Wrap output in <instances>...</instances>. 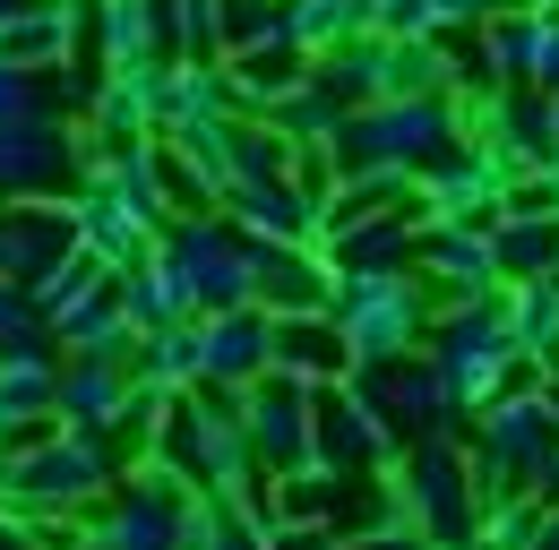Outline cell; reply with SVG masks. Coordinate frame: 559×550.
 Instances as JSON below:
<instances>
[{"instance_id":"obj_1","label":"cell","mask_w":559,"mask_h":550,"mask_svg":"<svg viewBox=\"0 0 559 550\" xmlns=\"http://www.w3.org/2000/svg\"><path fill=\"white\" fill-rule=\"evenodd\" d=\"M421 361L439 370L448 405L465 412V421H474L490 396L543 387V370H534V361L516 352V336H508L499 292H483V301H439V310H430V327H421Z\"/></svg>"},{"instance_id":"obj_2","label":"cell","mask_w":559,"mask_h":550,"mask_svg":"<svg viewBox=\"0 0 559 550\" xmlns=\"http://www.w3.org/2000/svg\"><path fill=\"white\" fill-rule=\"evenodd\" d=\"M448 146H465V104L456 95H379V104L336 121L328 164H336V181L345 172H405V181H421Z\"/></svg>"},{"instance_id":"obj_3","label":"cell","mask_w":559,"mask_h":550,"mask_svg":"<svg viewBox=\"0 0 559 550\" xmlns=\"http://www.w3.org/2000/svg\"><path fill=\"white\" fill-rule=\"evenodd\" d=\"M146 465H164L181 490H233V481L250 474L241 396H224V387H181V396H164V412H155V456H146Z\"/></svg>"},{"instance_id":"obj_4","label":"cell","mask_w":559,"mask_h":550,"mask_svg":"<svg viewBox=\"0 0 559 550\" xmlns=\"http://www.w3.org/2000/svg\"><path fill=\"white\" fill-rule=\"evenodd\" d=\"M430 284L414 267L405 275H336V292H328V327L345 336V361L353 370H388V361H405L421 352V327H430Z\"/></svg>"},{"instance_id":"obj_5","label":"cell","mask_w":559,"mask_h":550,"mask_svg":"<svg viewBox=\"0 0 559 550\" xmlns=\"http://www.w3.org/2000/svg\"><path fill=\"white\" fill-rule=\"evenodd\" d=\"M388 481H396L405 534H421L430 550H456L483 534V507H474V481H465V430L405 439V456L388 465Z\"/></svg>"},{"instance_id":"obj_6","label":"cell","mask_w":559,"mask_h":550,"mask_svg":"<svg viewBox=\"0 0 559 550\" xmlns=\"http://www.w3.org/2000/svg\"><path fill=\"white\" fill-rule=\"evenodd\" d=\"M155 259L190 292V319L250 310V241L224 224V206H215V215H173V224L155 232Z\"/></svg>"},{"instance_id":"obj_7","label":"cell","mask_w":559,"mask_h":550,"mask_svg":"<svg viewBox=\"0 0 559 550\" xmlns=\"http://www.w3.org/2000/svg\"><path fill=\"white\" fill-rule=\"evenodd\" d=\"M112 456L78 430H52L44 447L9 456V516H86L104 490H112Z\"/></svg>"},{"instance_id":"obj_8","label":"cell","mask_w":559,"mask_h":550,"mask_svg":"<svg viewBox=\"0 0 559 550\" xmlns=\"http://www.w3.org/2000/svg\"><path fill=\"white\" fill-rule=\"evenodd\" d=\"M396 456H405V439L379 421V405H370L361 379L310 387V465H319V474H388Z\"/></svg>"},{"instance_id":"obj_9","label":"cell","mask_w":559,"mask_h":550,"mask_svg":"<svg viewBox=\"0 0 559 550\" xmlns=\"http://www.w3.org/2000/svg\"><path fill=\"white\" fill-rule=\"evenodd\" d=\"M78 172H86V138L70 121H9L0 130V206L70 199Z\"/></svg>"},{"instance_id":"obj_10","label":"cell","mask_w":559,"mask_h":550,"mask_svg":"<svg viewBox=\"0 0 559 550\" xmlns=\"http://www.w3.org/2000/svg\"><path fill=\"white\" fill-rule=\"evenodd\" d=\"M241 439H250V465L267 481L310 474V387L284 379V370L250 379V387H241Z\"/></svg>"},{"instance_id":"obj_11","label":"cell","mask_w":559,"mask_h":550,"mask_svg":"<svg viewBox=\"0 0 559 550\" xmlns=\"http://www.w3.org/2000/svg\"><path fill=\"white\" fill-rule=\"evenodd\" d=\"M508 172H516L508 155H490V146L465 138V146H448V155L414 181L421 215H430V224H490V215H499V190H508Z\"/></svg>"},{"instance_id":"obj_12","label":"cell","mask_w":559,"mask_h":550,"mask_svg":"<svg viewBox=\"0 0 559 550\" xmlns=\"http://www.w3.org/2000/svg\"><path fill=\"white\" fill-rule=\"evenodd\" d=\"M78 250V224H70V199H26V206H0V284L35 292L44 275Z\"/></svg>"},{"instance_id":"obj_13","label":"cell","mask_w":559,"mask_h":550,"mask_svg":"<svg viewBox=\"0 0 559 550\" xmlns=\"http://www.w3.org/2000/svg\"><path fill=\"white\" fill-rule=\"evenodd\" d=\"M328 292H336V275L310 241H250V310L310 319V310H328Z\"/></svg>"},{"instance_id":"obj_14","label":"cell","mask_w":559,"mask_h":550,"mask_svg":"<svg viewBox=\"0 0 559 550\" xmlns=\"http://www.w3.org/2000/svg\"><path fill=\"white\" fill-rule=\"evenodd\" d=\"M361 387H370V405L379 421L396 430V439H430V430H465V412L448 405V387H439V370L405 352V361H388V370H353Z\"/></svg>"},{"instance_id":"obj_15","label":"cell","mask_w":559,"mask_h":550,"mask_svg":"<svg viewBox=\"0 0 559 550\" xmlns=\"http://www.w3.org/2000/svg\"><path fill=\"white\" fill-rule=\"evenodd\" d=\"M414 275H430V301H483V292H499L483 224H421L414 232Z\"/></svg>"},{"instance_id":"obj_16","label":"cell","mask_w":559,"mask_h":550,"mask_svg":"<svg viewBox=\"0 0 559 550\" xmlns=\"http://www.w3.org/2000/svg\"><path fill=\"white\" fill-rule=\"evenodd\" d=\"M78 44H86V9H78V0H35V9L0 17V69L44 77V69L78 61Z\"/></svg>"},{"instance_id":"obj_17","label":"cell","mask_w":559,"mask_h":550,"mask_svg":"<svg viewBox=\"0 0 559 550\" xmlns=\"http://www.w3.org/2000/svg\"><path fill=\"white\" fill-rule=\"evenodd\" d=\"M250 379H267V310H215V319H199V387L241 396Z\"/></svg>"},{"instance_id":"obj_18","label":"cell","mask_w":559,"mask_h":550,"mask_svg":"<svg viewBox=\"0 0 559 550\" xmlns=\"http://www.w3.org/2000/svg\"><path fill=\"white\" fill-rule=\"evenodd\" d=\"M388 215H405V224H430L421 215V190L405 172H345L328 199H319V241H336V232H361V224H388Z\"/></svg>"},{"instance_id":"obj_19","label":"cell","mask_w":559,"mask_h":550,"mask_svg":"<svg viewBox=\"0 0 559 550\" xmlns=\"http://www.w3.org/2000/svg\"><path fill=\"white\" fill-rule=\"evenodd\" d=\"M224 224L241 241H310L319 250V206L301 199L293 181H250V190H224Z\"/></svg>"},{"instance_id":"obj_20","label":"cell","mask_w":559,"mask_h":550,"mask_svg":"<svg viewBox=\"0 0 559 550\" xmlns=\"http://www.w3.org/2000/svg\"><path fill=\"white\" fill-rule=\"evenodd\" d=\"M267 370L301 379V387H336V379H353L345 336L328 327V310H310V319H267Z\"/></svg>"},{"instance_id":"obj_21","label":"cell","mask_w":559,"mask_h":550,"mask_svg":"<svg viewBox=\"0 0 559 550\" xmlns=\"http://www.w3.org/2000/svg\"><path fill=\"white\" fill-rule=\"evenodd\" d=\"M130 370H112V361H61V387H52V421L78 430V439H104L112 430V412L130 405Z\"/></svg>"},{"instance_id":"obj_22","label":"cell","mask_w":559,"mask_h":550,"mask_svg":"<svg viewBox=\"0 0 559 550\" xmlns=\"http://www.w3.org/2000/svg\"><path fill=\"white\" fill-rule=\"evenodd\" d=\"M310 86L336 104V112H361V104H379L388 95V35H345V44H328L319 61H310Z\"/></svg>"},{"instance_id":"obj_23","label":"cell","mask_w":559,"mask_h":550,"mask_svg":"<svg viewBox=\"0 0 559 550\" xmlns=\"http://www.w3.org/2000/svg\"><path fill=\"white\" fill-rule=\"evenodd\" d=\"M224 77H233L241 112H267V104H284L293 86H310V52H301V44H284V35H267V44L224 52Z\"/></svg>"},{"instance_id":"obj_24","label":"cell","mask_w":559,"mask_h":550,"mask_svg":"<svg viewBox=\"0 0 559 550\" xmlns=\"http://www.w3.org/2000/svg\"><path fill=\"white\" fill-rule=\"evenodd\" d=\"M483 250H490L499 292H508V284H543V275H559V232H551V224H534V215H490Z\"/></svg>"},{"instance_id":"obj_25","label":"cell","mask_w":559,"mask_h":550,"mask_svg":"<svg viewBox=\"0 0 559 550\" xmlns=\"http://www.w3.org/2000/svg\"><path fill=\"white\" fill-rule=\"evenodd\" d=\"M112 310L130 319V336H155V327H181L190 319V292L173 284L164 259H139V267H112Z\"/></svg>"},{"instance_id":"obj_26","label":"cell","mask_w":559,"mask_h":550,"mask_svg":"<svg viewBox=\"0 0 559 550\" xmlns=\"http://www.w3.org/2000/svg\"><path fill=\"white\" fill-rule=\"evenodd\" d=\"M474 44H483V61H490V86H534L543 9H534V0H525V9H490L483 26H474Z\"/></svg>"},{"instance_id":"obj_27","label":"cell","mask_w":559,"mask_h":550,"mask_svg":"<svg viewBox=\"0 0 559 550\" xmlns=\"http://www.w3.org/2000/svg\"><path fill=\"white\" fill-rule=\"evenodd\" d=\"M319 259H328V275H405L414 267V224L388 215V224L336 232V241H319Z\"/></svg>"},{"instance_id":"obj_28","label":"cell","mask_w":559,"mask_h":550,"mask_svg":"<svg viewBox=\"0 0 559 550\" xmlns=\"http://www.w3.org/2000/svg\"><path fill=\"white\" fill-rule=\"evenodd\" d=\"M499 310H508L516 352L551 379V370H559V275H543V284H508V292H499Z\"/></svg>"},{"instance_id":"obj_29","label":"cell","mask_w":559,"mask_h":550,"mask_svg":"<svg viewBox=\"0 0 559 550\" xmlns=\"http://www.w3.org/2000/svg\"><path fill=\"white\" fill-rule=\"evenodd\" d=\"M130 379H139V387H155V396H181V387H199V319L139 336V352H130Z\"/></svg>"},{"instance_id":"obj_30","label":"cell","mask_w":559,"mask_h":550,"mask_svg":"<svg viewBox=\"0 0 559 550\" xmlns=\"http://www.w3.org/2000/svg\"><path fill=\"white\" fill-rule=\"evenodd\" d=\"M173 550H267V534H259L224 490H199V499L181 507V525H173Z\"/></svg>"},{"instance_id":"obj_31","label":"cell","mask_w":559,"mask_h":550,"mask_svg":"<svg viewBox=\"0 0 559 550\" xmlns=\"http://www.w3.org/2000/svg\"><path fill=\"white\" fill-rule=\"evenodd\" d=\"M104 284H112V267H104V259H86V250H70L61 267L26 292V301H35V319H44V327H61V319H70V310H86Z\"/></svg>"},{"instance_id":"obj_32","label":"cell","mask_w":559,"mask_h":550,"mask_svg":"<svg viewBox=\"0 0 559 550\" xmlns=\"http://www.w3.org/2000/svg\"><path fill=\"white\" fill-rule=\"evenodd\" d=\"M224 155H233V190H250V181H284V172H293V138H276L267 121H250V112H233Z\"/></svg>"},{"instance_id":"obj_33","label":"cell","mask_w":559,"mask_h":550,"mask_svg":"<svg viewBox=\"0 0 559 550\" xmlns=\"http://www.w3.org/2000/svg\"><path fill=\"white\" fill-rule=\"evenodd\" d=\"M250 121H267V130H276V138H293V146H328L345 112H336V104H328L319 86H293L284 104H267V112H250Z\"/></svg>"},{"instance_id":"obj_34","label":"cell","mask_w":559,"mask_h":550,"mask_svg":"<svg viewBox=\"0 0 559 550\" xmlns=\"http://www.w3.org/2000/svg\"><path fill=\"white\" fill-rule=\"evenodd\" d=\"M52 387H61V361H0V421L52 412Z\"/></svg>"},{"instance_id":"obj_35","label":"cell","mask_w":559,"mask_h":550,"mask_svg":"<svg viewBox=\"0 0 559 550\" xmlns=\"http://www.w3.org/2000/svg\"><path fill=\"white\" fill-rule=\"evenodd\" d=\"M328 507H336V474H284L276 481V525H328Z\"/></svg>"},{"instance_id":"obj_36","label":"cell","mask_w":559,"mask_h":550,"mask_svg":"<svg viewBox=\"0 0 559 550\" xmlns=\"http://www.w3.org/2000/svg\"><path fill=\"white\" fill-rule=\"evenodd\" d=\"M551 206H559V164L508 172V190H499V215H534V224H551Z\"/></svg>"},{"instance_id":"obj_37","label":"cell","mask_w":559,"mask_h":550,"mask_svg":"<svg viewBox=\"0 0 559 550\" xmlns=\"http://www.w3.org/2000/svg\"><path fill=\"white\" fill-rule=\"evenodd\" d=\"M215 26H224V52L267 44L276 35V0H215Z\"/></svg>"},{"instance_id":"obj_38","label":"cell","mask_w":559,"mask_h":550,"mask_svg":"<svg viewBox=\"0 0 559 550\" xmlns=\"http://www.w3.org/2000/svg\"><path fill=\"white\" fill-rule=\"evenodd\" d=\"M9 121H52V112H44V77L0 69V130H9Z\"/></svg>"},{"instance_id":"obj_39","label":"cell","mask_w":559,"mask_h":550,"mask_svg":"<svg viewBox=\"0 0 559 550\" xmlns=\"http://www.w3.org/2000/svg\"><path fill=\"white\" fill-rule=\"evenodd\" d=\"M525 499H534V507H559V430L543 439V456L525 465Z\"/></svg>"},{"instance_id":"obj_40","label":"cell","mask_w":559,"mask_h":550,"mask_svg":"<svg viewBox=\"0 0 559 550\" xmlns=\"http://www.w3.org/2000/svg\"><path fill=\"white\" fill-rule=\"evenodd\" d=\"M534 9H543V0H534ZM551 86H559V0L543 9V52H534V95H551Z\"/></svg>"},{"instance_id":"obj_41","label":"cell","mask_w":559,"mask_h":550,"mask_svg":"<svg viewBox=\"0 0 559 550\" xmlns=\"http://www.w3.org/2000/svg\"><path fill=\"white\" fill-rule=\"evenodd\" d=\"M267 550H345V542H336L328 525H276V534H267Z\"/></svg>"},{"instance_id":"obj_42","label":"cell","mask_w":559,"mask_h":550,"mask_svg":"<svg viewBox=\"0 0 559 550\" xmlns=\"http://www.w3.org/2000/svg\"><path fill=\"white\" fill-rule=\"evenodd\" d=\"M0 550H44V542H35V525H26V516H9V507H0Z\"/></svg>"},{"instance_id":"obj_43","label":"cell","mask_w":559,"mask_h":550,"mask_svg":"<svg viewBox=\"0 0 559 550\" xmlns=\"http://www.w3.org/2000/svg\"><path fill=\"white\" fill-rule=\"evenodd\" d=\"M353 550H430V542H421V534H405V525H396V534H370V542H353Z\"/></svg>"},{"instance_id":"obj_44","label":"cell","mask_w":559,"mask_h":550,"mask_svg":"<svg viewBox=\"0 0 559 550\" xmlns=\"http://www.w3.org/2000/svg\"><path fill=\"white\" fill-rule=\"evenodd\" d=\"M534 550H559V507H543V525H534Z\"/></svg>"},{"instance_id":"obj_45","label":"cell","mask_w":559,"mask_h":550,"mask_svg":"<svg viewBox=\"0 0 559 550\" xmlns=\"http://www.w3.org/2000/svg\"><path fill=\"white\" fill-rule=\"evenodd\" d=\"M543 138H551V155H559V86L543 95Z\"/></svg>"},{"instance_id":"obj_46","label":"cell","mask_w":559,"mask_h":550,"mask_svg":"<svg viewBox=\"0 0 559 550\" xmlns=\"http://www.w3.org/2000/svg\"><path fill=\"white\" fill-rule=\"evenodd\" d=\"M543 405H551V421H559V370H551V379H543Z\"/></svg>"},{"instance_id":"obj_47","label":"cell","mask_w":559,"mask_h":550,"mask_svg":"<svg viewBox=\"0 0 559 550\" xmlns=\"http://www.w3.org/2000/svg\"><path fill=\"white\" fill-rule=\"evenodd\" d=\"M70 550H112V542H95V534H78V542H70Z\"/></svg>"},{"instance_id":"obj_48","label":"cell","mask_w":559,"mask_h":550,"mask_svg":"<svg viewBox=\"0 0 559 550\" xmlns=\"http://www.w3.org/2000/svg\"><path fill=\"white\" fill-rule=\"evenodd\" d=\"M490 9H525V0H490Z\"/></svg>"},{"instance_id":"obj_49","label":"cell","mask_w":559,"mask_h":550,"mask_svg":"<svg viewBox=\"0 0 559 550\" xmlns=\"http://www.w3.org/2000/svg\"><path fill=\"white\" fill-rule=\"evenodd\" d=\"M456 550H483V542H456Z\"/></svg>"},{"instance_id":"obj_50","label":"cell","mask_w":559,"mask_h":550,"mask_svg":"<svg viewBox=\"0 0 559 550\" xmlns=\"http://www.w3.org/2000/svg\"><path fill=\"white\" fill-rule=\"evenodd\" d=\"M551 232H559V206H551Z\"/></svg>"},{"instance_id":"obj_51","label":"cell","mask_w":559,"mask_h":550,"mask_svg":"<svg viewBox=\"0 0 559 550\" xmlns=\"http://www.w3.org/2000/svg\"><path fill=\"white\" fill-rule=\"evenodd\" d=\"M543 9H551V0H543Z\"/></svg>"}]
</instances>
